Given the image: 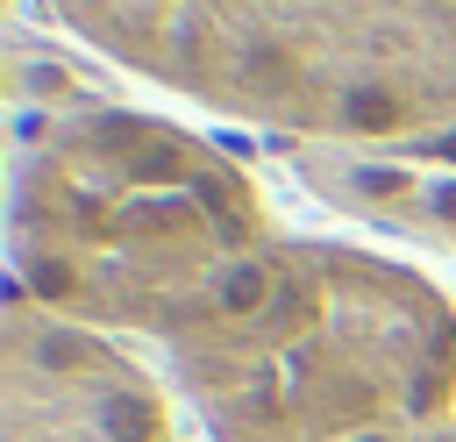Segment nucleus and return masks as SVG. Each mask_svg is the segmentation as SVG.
Masks as SVG:
<instances>
[{
    "mask_svg": "<svg viewBox=\"0 0 456 442\" xmlns=\"http://www.w3.org/2000/svg\"><path fill=\"white\" fill-rule=\"evenodd\" d=\"M435 442H456V428H449V435H435Z\"/></svg>",
    "mask_w": 456,
    "mask_h": 442,
    "instance_id": "obj_6",
    "label": "nucleus"
},
{
    "mask_svg": "<svg viewBox=\"0 0 456 442\" xmlns=\"http://www.w3.org/2000/svg\"><path fill=\"white\" fill-rule=\"evenodd\" d=\"M164 356L207 442H435L456 428V299L328 235H278Z\"/></svg>",
    "mask_w": 456,
    "mask_h": 442,
    "instance_id": "obj_2",
    "label": "nucleus"
},
{
    "mask_svg": "<svg viewBox=\"0 0 456 442\" xmlns=\"http://www.w3.org/2000/svg\"><path fill=\"white\" fill-rule=\"evenodd\" d=\"M135 78L292 143L456 121V0H50Z\"/></svg>",
    "mask_w": 456,
    "mask_h": 442,
    "instance_id": "obj_3",
    "label": "nucleus"
},
{
    "mask_svg": "<svg viewBox=\"0 0 456 442\" xmlns=\"http://www.w3.org/2000/svg\"><path fill=\"white\" fill-rule=\"evenodd\" d=\"M278 228L249 171L142 107H71L14 164V285L93 328L171 349L264 257Z\"/></svg>",
    "mask_w": 456,
    "mask_h": 442,
    "instance_id": "obj_1",
    "label": "nucleus"
},
{
    "mask_svg": "<svg viewBox=\"0 0 456 442\" xmlns=\"http://www.w3.org/2000/svg\"><path fill=\"white\" fill-rule=\"evenodd\" d=\"M0 442H171V399L114 335L7 285Z\"/></svg>",
    "mask_w": 456,
    "mask_h": 442,
    "instance_id": "obj_4",
    "label": "nucleus"
},
{
    "mask_svg": "<svg viewBox=\"0 0 456 442\" xmlns=\"http://www.w3.org/2000/svg\"><path fill=\"white\" fill-rule=\"evenodd\" d=\"M292 171L349 221L456 250V121L385 143H292Z\"/></svg>",
    "mask_w": 456,
    "mask_h": 442,
    "instance_id": "obj_5",
    "label": "nucleus"
}]
</instances>
